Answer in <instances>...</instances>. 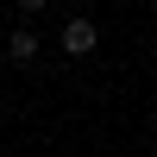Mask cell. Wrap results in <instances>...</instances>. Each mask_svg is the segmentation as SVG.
I'll return each instance as SVG.
<instances>
[{
	"label": "cell",
	"mask_w": 157,
	"mask_h": 157,
	"mask_svg": "<svg viewBox=\"0 0 157 157\" xmlns=\"http://www.w3.org/2000/svg\"><path fill=\"white\" fill-rule=\"evenodd\" d=\"M57 50H63L69 63L94 57V50H101V25L88 19V13H75V19H63V25H57Z\"/></svg>",
	"instance_id": "obj_1"
},
{
	"label": "cell",
	"mask_w": 157,
	"mask_h": 157,
	"mask_svg": "<svg viewBox=\"0 0 157 157\" xmlns=\"http://www.w3.org/2000/svg\"><path fill=\"white\" fill-rule=\"evenodd\" d=\"M19 6V19H38V13H50V0H13Z\"/></svg>",
	"instance_id": "obj_3"
},
{
	"label": "cell",
	"mask_w": 157,
	"mask_h": 157,
	"mask_svg": "<svg viewBox=\"0 0 157 157\" xmlns=\"http://www.w3.org/2000/svg\"><path fill=\"white\" fill-rule=\"evenodd\" d=\"M38 57H44V38L32 32V19H19V25L6 32V63H13V69H32Z\"/></svg>",
	"instance_id": "obj_2"
}]
</instances>
